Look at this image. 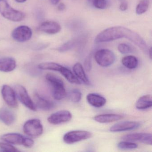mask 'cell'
I'll list each match as a JSON object with an SVG mask.
<instances>
[{
  "label": "cell",
  "instance_id": "obj_29",
  "mask_svg": "<svg viewBox=\"0 0 152 152\" xmlns=\"http://www.w3.org/2000/svg\"><path fill=\"white\" fill-rule=\"evenodd\" d=\"M0 148L4 152H18L19 150L9 143L0 142Z\"/></svg>",
  "mask_w": 152,
  "mask_h": 152
},
{
  "label": "cell",
  "instance_id": "obj_32",
  "mask_svg": "<svg viewBox=\"0 0 152 152\" xmlns=\"http://www.w3.org/2000/svg\"><path fill=\"white\" fill-rule=\"evenodd\" d=\"M34 141L30 138L25 137L23 145L26 148H31L33 146Z\"/></svg>",
  "mask_w": 152,
  "mask_h": 152
},
{
  "label": "cell",
  "instance_id": "obj_25",
  "mask_svg": "<svg viewBox=\"0 0 152 152\" xmlns=\"http://www.w3.org/2000/svg\"><path fill=\"white\" fill-rule=\"evenodd\" d=\"M149 6V0H141L136 7V14L141 15L145 13L148 10Z\"/></svg>",
  "mask_w": 152,
  "mask_h": 152
},
{
  "label": "cell",
  "instance_id": "obj_39",
  "mask_svg": "<svg viewBox=\"0 0 152 152\" xmlns=\"http://www.w3.org/2000/svg\"><path fill=\"white\" fill-rule=\"evenodd\" d=\"M88 1L91 4H92L93 3V1H94V0H88Z\"/></svg>",
  "mask_w": 152,
  "mask_h": 152
},
{
  "label": "cell",
  "instance_id": "obj_27",
  "mask_svg": "<svg viewBox=\"0 0 152 152\" xmlns=\"http://www.w3.org/2000/svg\"><path fill=\"white\" fill-rule=\"evenodd\" d=\"M137 144L130 141H124L119 142L117 145V147L120 149L122 150H130V149H135L137 148Z\"/></svg>",
  "mask_w": 152,
  "mask_h": 152
},
{
  "label": "cell",
  "instance_id": "obj_5",
  "mask_svg": "<svg viewBox=\"0 0 152 152\" xmlns=\"http://www.w3.org/2000/svg\"><path fill=\"white\" fill-rule=\"evenodd\" d=\"M23 131L27 136L31 137H37L43 133V126L39 119H31L25 123Z\"/></svg>",
  "mask_w": 152,
  "mask_h": 152
},
{
  "label": "cell",
  "instance_id": "obj_14",
  "mask_svg": "<svg viewBox=\"0 0 152 152\" xmlns=\"http://www.w3.org/2000/svg\"><path fill=\"white\" fill-rule=\"evenodd\" d=\"M34 99L36 108L38 107L42 110L48 111L55 107V104L52 101L43 98L37 93L34 94Z\"/></svg>",
  "mask_w": 152,
  "mask_h": 152
},
{
  "label": "cell",
  "instance_id": "obj_9",
  "mask_svg": "<svg viewBox=\"0 0 152 152\" xmlns=\"http://www.w3.org/2000/svg\"><path fill=\"white\" fill-rule=\"evenodd\" d=\"M72 115L67 110H60L51 114L48 118V121L51 124L57 125L71 121Z\"/></svg>",
  "mask_w": 152,
  "mask_h": 152
},
{
  "label": "cell",
  "instance_id": "obj_15",
  "mask_svg": "<svg viewBox=\"0 0 152 152\" xmlns=\"http://www.w3.org/2000/svg\"><path fill=\"white\" fill-rule=\"evenodd\" d=\"M16 67L15 60L12 57L0 58V71L9 72L14 71Z\"/></svg>",
  "mask_w": 152,
  "mask_h": 152
},
{
  "label": "cell",
  "instance_id": "obj_16",
  "mask_svg": "<svg viewBox=\"0 0 152 152\" xmlns=\"http://www.w3.org/2000/svg\"><path fill=\"white\" fill-rule=\"evenodd\" d=\"M15 116L10 109L6 107L0 109V121L7 125H11L15 122Z\"/></svg>",
  "mask_w": 152,
  "mask_h": 152
},
{
  "label": "cell",
  "instance_id": "obj_1",
  "mask_svg": "<svg viewBox=\"0 0 152 152\" xmlns=\"http://www.w3.org/2000/svg\"><path fill=\"white\" fill-rule=\"evenodd\" d=\"M122 38L128 39L138 47L144 53L148 54L149 49L144 39L136 32L123 26H114L105 29L97 35L95 41L96 42L100 43Z\"/></svg>",
  "mask_w": 152,
  "mask_h": 152
},
{
  "label": "cell",
  "instance_id": "obj_18",
  "mask_svg": "<svg viewBox=\"0 0 152 152\" xmlns=\"http://www.w3.org/2000/svg\"><path fill=\"white\" fill-rule=\"evenodd\" d=\"M25 137L17 133H9L4 134L1 140L7 143L13 145H23Z\"/></svg>",
  "mask_w": 152,
  "mask_h": 152
},
{
  "label": "cell",
  "instance_id": "obj_23",
  "mask_svg": "<svg viewBox=\"0 0 152 152\" xmlns=\"http://www.w3.org/2000/svg\"><path fill=\"white\" fill-rule=\"evenodd\" d=\"M122 63L126 68L129 69H134L137 66L138 61L134 56H128L123 58Z\"/></svg>",
  "mask_w": 152,
  "mask_h": 152
},
{
  "label": "cell",
  "instance_id": "obj_31",
  "mask_svg": "<svg viewBox=\"0 0 152 152\" xmlns=\"http://www.w3.org/2000/svg\"><path fill=\"white\" fill-rule=\"evenodd\" d=\"M92 5L96 8L104 10L107 7V2L106 0H94Z\"/></svg>",
  "mask_w": 152,
  "mask_h": 152
},
{
  "label": "cell",
  "instance_id": "obj_34",
  "mask_svg": "<svg viewBox=\"0 0 152 152\" xmlns=\"http://www.w3.org/2000/svg\"><path fill=\"white\" fill-rule=\"evenodd\" d=\"M128 5L127 1L121 2L120 6V9L122 11H125L128 9Z\"/></svg>",
  "mask_w": 152,
  "mask_h": 152
},
{
  "label": "cell",
  "instance_id": "obj_19",
  "mask_svg": "<svg viewBox=\"0 0 152 152\" xmlns=\"http://www.w3.org/2000/svg\"><path fill=\"white\" fill-rule=\"evenodd\" d=\"M86 99L88 103L94 107H102L106 103L104 97L95 93H89L87 95Z\"/></svg>",
  "mask_w": 152,
  "mask_h": 152
},
{
  "label": "cell",
  "instance_id": "obj_22",
  "mask_svg": "<svg viewBox=\"0 0 152 152\" xmlns=\"http://www.w3.org/2000/svg\"><path fill=\"white\" fill-rule=\"evenodd\" d=\"M59 72L65 78L71 83L78 85L80 84L81 82L80 80L74 75L72 71H70L68 68L63 66Z\"/></svg>",
  "mask_w": 152,
  "mask_h": 152
},
{
  "label": "cell",
  "instance_id": "obj_36",
  "mask_svg": "<svg viewBox=\"0 0 152 152\" xmlns=\"http://www.w3.org/2000/svg\"><path fill=\"white\" fill-rule=\"evenodd\" d=\"M60 0H51V2L53 5H56L59 3Z\"/></svg>",
  "mask_w": 152,
  "mask_h": 152
},
{
  "label": "cell",
  "instance_id": "obj_38",
  "mask_svg": "<svg viewBox=\"0 0 152 152\" xmlns=\"http://www.w3.org/2000/svg\"><path fill=\"white\" fill-rule=\"evenodd\" d=\"M15 1L18 3H23L26 1V0H15Z\"/></svg>",
  "mask_w": 152,
  "mask_h": 152
},
{
  "label": "cell",
  "instance_id": "obj_37",
  "mask_svg": "<svg viewBox=\"0 0 152 152\" xmlns=\"http://www.w3.org/2000/svg\"><path fill=\"white\" fill-rule=\"evenodd\" d=\"M148 56H149L150 59H152V49H151V48H150L149 49V51H148Z\"/></svg>",
  "mask_w": 152,
  "mask_h": 152
},
{
  "label": "cell",
  "instance_id": "obj_28",
  "mask_svg": "<svg viewBox=\"0 0 152 152\" xmlns=\"http://www.w3.org/2000/svg\"><path fill=\"white\" fill-rule=\"evenodd\" d=\"M75 44L74 40H70L61 45L58 48V50L60 52H65L72 49Z\"/></svg>",
  "mask_w": 152,
  "mask_h": 152
},
{
  "label": "cell",
  "instance_id": "obj_6",
  "mask_svg": "<svg viewBox=\"0 0 152 152\" xmlns=\"http://www.w3.org/2000/svg\"><path fill=\"white\" fill-rule=\"evenodd\" d=\"M92 134L90 132L76 130L69 132L64 135L63 139L67 144H73L91 137Z\"/></svg>",
  "mask_w": 152,
  "mask_h": 152
},
{
  "label": "cell",
  "instance_id": "obj_40",
  "mask_svg": "<svg viewBox=\"0 0 152 152\" xmlns=\"http://www.w3.org/2000/svg\"><path fill=\"white\" fill-rule=\"evenodd\" d=\"M119 1L121 2H124V1H126V0H118Z\"/></svg>",
  "mask_w": 152,
  "mask_h": 152
},
{
  "label": "cell",
  "instance_id": "obj_11",
  "mask_svg": "<svg viewBox=\"0 0 152 152\" xmlns=\"http://www.w3.org/2000/svg\"><path fill=\"white\" fill-rule=\"evenodd\" d=\"M1 94L7 104L14 108L18 107V101L15 91L7 85H3L1 89Z\"/></svg>",
  "mask_w": 152,
  "mask_h": 152
},
{
  "label": "cell",
  "instance_id": "obj_12",
  "mask_svg": "<svg viewBox=\"0 0 152 152\" xmlns=\"http://www.w3.org/2000/svg\"><path fill=\"white\" fill-rule=\"evenodd\" d=\"M140 124L134 121H125L117 123L110 128V131L112 132H121L127 131L137 129Z\"/></svg>",
  "mask_w": 152,
  "mask_h": 152
},
{
  "label": "cell",
  "instance_id": "obj_21",
  "mask_svg": "<svg viewBox=\"0 0 152 152\" xmlns=\"http://www.w3.org/2000/svg\"><path fill=\"white\" fill-rule=\"evenodd\" d=\"M73 70L78 79L80 80L86 85H91L90 82L88 79L81 64L80 63H76L73 67Z\"/></svg>",
  "mask_w": 152,
  "mask_h": 152
},
{
  "label": "cell",
  "instance_id": "obj_35",
  "mask_svg": "<svg viewBox=\"0 0 152 152\" xmlns=\"http://www.w3.org/2000/svg\"><path fill=\"white\" fill-rule=\"evenodd\" d=\"M58 9L59 11H63L66 9V6L64 3H61L58 5Z\"/></svg>",
  "mask_w": 152,
  "mask_h": 152
},
{
  "label": "cell",
  "instance_id": "obj_20",
  "mask_svg": "<svg viewBox=\"0 0 152 152\" xmlns=\"http://www.w3.org/2000/svg\"><path fill=\"white\" fill-rule=\"evenodd\" d=\"M152 106V97L151 95H146L142 96L137 100L136 103V108L139 110H145Z\"/></svg>",
  "mask_w": 152,
  "mask_h": 152
},
{
  "label": "cell",
  "instance_id": "obj_2",
  "mask_svg": "<svg viewBox=\"0 0 152 152\" xmlns=\"http://www.w3.org/2000/svg\"><path fill=\"white\" fill-rule=\"evenodd\" d=\"M46 79L52 87L54 98L57 100H61L64 98L66 96V92L63 81L56 75L50 73L47 74Z\"/></svg>",
  "mask_w": 152,
  "mask_h": 152
},
{
  "label": "cell",
  "instance_id": "obj_30",
  "mask_svg": "<svg viewBox=\"0 0 152 152\" xmlns=\"http://www.w3.org/2000/svg\"><path fill=\"white\" fill-rule=\"evenodd\" d=\"M118 50L122 54H127L132 52V48L129 45L126 43H121L118 47Z\"/></svg>",
  "mask_w": 152,
  "mask_h": 152
},
{
  "label": "cell",
  "instance_id": "obj_13",
  "mask_svg": "<svg viewBox=\"0 0 152 152\" xmlns=\"http://www.w3.org/2000/svg\"><path fill=\"white\" fill-rule=\"evenodd\" d=\"M61 26L56 22L47 21L43 22L38 27V30L41 32L49 34H55L61 31Z\"/></svg>",
  "mask_w": 152,
  "mask_h": 152
},
{
  "label": "cell",
  "instance_id": "obj_10",
  "mask_svg": "<svg viewBox=\"0 0 152 152\" xmlns=\"http://www.w3.org/2000/svg\"><path fill=\"white\" fill-rule=\"evenodd\" d=\"M152 136L151 133H135L124 135L122 137L124 141L140 142L146 145H152Z\"/></svg>",
  "mask_w": 152,
  "mask_h": 152
},
{
  "label": "cell",
  "instance_id": "obj_17",
  "mask_svg": "<svg viewBox=\"0 0 152 152\" xmlns=\"http://www.w3.org/2000/svg\"><path fill=\"white\" fill-rule=\"evenodd\" d=\"M124 118L123 115L116 114H104L94 116V121L100 123H108L116 121Z\"/></svg>",
  "mask_w": 152,
  "mask_h": 152
},
{
  "label": "cell",
  "instance_id": "obj_26",
  "mask_svg": "<svg viewBox=\"0 0 152 152\" xmlns=\"http://www.w3.org/2000/svg\"><path fill=\"white\" fill-rule=\"evenodd\" d=\"M82 94L78 89H75L70 91L68 94L69 99L73 103H78L81 99Z\"/></svg>",
  "mask_w": 152,
  "mask_h": 152
},
{
  "label": "cell",
  "instance_id": "obj_3",
  "mask_svg": "<svg viewBox=\"0 0 152 152\" xmlns=\"http://www.w3.org/2000/svg\"><path fill=\"white\" fill-rule=\"evenodd\" d=\"M0 14L6 19L14 22L23 21L25 15L10 7L7 0H0Z\"/></svg>",
  "mask_w": 152,
  "mask_h": 152
},
{
  "label": "cell",
  "instance_id": "obj_7",
  "mask_svg": "<svg viewBox=\"0 0 152 152\" xmlns=\"http://www.w3.org/2000/svg\"><path fill=\"white\" fill-rule=\"evenodd\" d=\"M15 92L17 97L26 107L32 111H36L35 104L28 95L26 89L21 85H17L15 87Z\"/></svg>",
  "mask_w": 152,
  "mask_h": 152
},
{
  "label": "cell",
  "instance_id": "obj_4",
  "mask_svg": "<svg viewBox=\"0 0 152 152\" xmlns=\"http://www.w3.org/2000/svg\"><path fill=\"white\" fill-rule=\"evenodd\" d=\"M96 63L102 67H108L114 64L115 60L114 53L110 50H99L95 54Z\"/></svg>",
  "mask_w": 152,
  "mask_h": 152
},
{
  "label": "cell",
  "instance_id": "obj_24",
  "mask_svg": "<svg viewBox=\"0 0 152 152\" xmlns=\"http://www.w3.org/2000/svg\"><path fill=\"white\" fill-rule=\"evenodd\" d=\"M62 66L53 62H44L39 64L38 66L39 69L43 70H51L59 72Z\"/></svg>",
  "mask_w": 152,
  "mask_h": 152
},
{
  "label": "cell",
  "instance_id": "obj_8",
  "mask_svg": "<svg viewBox=\"0 0 152 152\" xmlns=\"http://www.w3.org/2000/svg\"><path fill=\"white\" fill-rule=\"evenodd\" d=\"M32 36L31 29L26 26H21L15 29L12 33V37L16 41L23 42L29 40Z\"/></svg>",
  "mask_w": 152,
  "mask_h": 152
},
{
  "label": "cell",
  "instance_id": "obj_33",
  "mask_svg": "<svg viewBox=\"0 0 152 152\" xmlns=\"http://www.w3.org/2000/svg\"><path fill=\"white\" fill-rule=\"evenodd\" d=\"M84 64L86 70L88 71H90L91 67V57L90 55L87 57L85 59Z\"/></svg>",
  "mask_w": 152,
  "mask_h": 152
}]
</instances>
